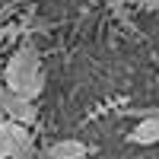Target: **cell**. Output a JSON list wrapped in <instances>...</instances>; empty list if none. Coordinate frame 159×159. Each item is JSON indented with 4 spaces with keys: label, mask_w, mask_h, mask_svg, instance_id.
I'll return each instance as SVG.
<instances>
[{
    "label": "cell",
    "mask_w": 159,
    "mask_h": 159,
    "mask_svg": "<svg viewBox=\"0 0 159 159\" xmlns=\"http://www.w3.org/2000/svg\"><path fill=\"white\" fill-rule=\"evenodd\" d=\"M127 3H134V7H156V0H127Z\"/></svg>",
    "instance_id": "obj_7"
},
{
    "label": "cell",
    "mask_w": 159,
    "mask_h": 159,
    "mask_svg": "<svg viewBox=\"0 0 159 159\" xmlns=\"http://www.w3.org/2000/svg\"><path fill=\"white\" fill-rule=\"evenodd\" d=\"M3 80L13 92H19L25 99H38L45 92V64L32 42H22L13 51V57L3 67Z\"/></svg>",
    "instance_id": "obj_1"
},
{
    "label": "cell",
    "mask_w": 159,
    "mask_h": 159,
    "mask_svg": "<svg viewBox=\"0 0 159 159\" xmlns=\"http://www.w3.org/2000/svg\"><path fill=\"white\" fill-rule=\"evenodd\" d=\"M10 92H13V89L7 86V80H3V76H0V108H3V102L10 99Z\"/></svg>",
    "instance_id": "obj_6"
},
{
    "label": "cell",
    "mask_w": 159,
    "mask_h": 159,
    "mask_svg": "<svg viewBox=\"0 0 159 159\" xmlns=\"http://www.w3.org/2000/svg\"><path fill=\"white\" fill-rule=\"evenodd\" d=\"M89 156V147L76 137H67V140H54L51 147L45 150V159H86Z\"/></svg>",
    "instance_id": "obj_5"
},
{
    "label": "cell",
    "mask_w": 159,
    "mask_h": 159,
    "mask_svg": "<svg viewBox=\"0 0 159 159\" xmlns=\"http://www.w3.org/2000/svg\"><path fill=\"white\" fill-rule=\"evenodd\" d=\"M0 115H3V111H0Z\"/></svg>",
    "instance_id": "obj_8"
},
{
    "label": "cell",
    "mask_w": 159,
    "mask_h": 159,
    "mask_svg": "<svg viewBox=\"0 0 159 159\" xmlns=\"http://www.w3.org/2000/svg\"><path fill=\"white\" fill-rule=\"evenodd\" d=\"M127 143H134V147H153V143H159V115H143L130 127Z\"/></svg>",
    "instance_id": "obj_4"
},
{
    "label": "cell",
    "mask_w": 159,
    "mask_h": 159,
    "mask_svg": "<svg viewBox=\"0 0 159 159\" xmlns=\"http://www.w3.org/2000/svg\"><path fill=\"white\" fill-rule=\"evenodd\" d=\"M35 153V143L29 134V124L0 118V159H29Z\"/></svg>",
    "instance_id": "obj_2"
},
{
    "label": "cell",
    "mask_w": 159,
    "mask_h": 159,
    "mask_svg": "<svg viewBox=\"0 0 159 159\" xmlns=\"http://www.w3.org/2000/svg\"><path fill=\"white\" fill-rule=\"evenodd\" d=\"M3 118H13V121H22V124H35L38 121V105L35 99H25L19 92H10V99L3 102Z\"/></svg>",
    "instance_id": "obj_3"
}]
</instances>
